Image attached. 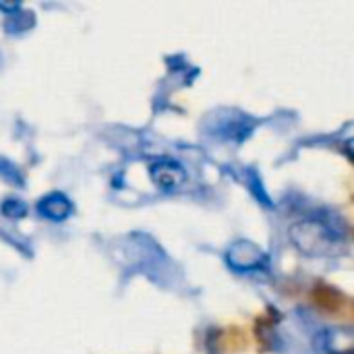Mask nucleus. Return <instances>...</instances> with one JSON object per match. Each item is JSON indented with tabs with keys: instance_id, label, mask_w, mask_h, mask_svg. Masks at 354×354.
<instances>
[{
	"instance_id": "obj_1",
	"label": "nucleus",
	"mask_w": 354,
	"mask_h": 354,
	"mask_svg": "<svg viewBox=\"0 0 354 354\" xmlns=\"http://www.w3.org/2000/svg\"><path fill=\"white\" fill-rule=\"evenodd\" d=\"M290 243L307 257H332L340 251L338 232L322 220H301L288 230Z\"/></svg>"
},
{
	"instance_id": "obj_2",
	"label": "nucleus",
	"mask_w": 354,
	"mask_h": 354,
	"mask_svg": "<svg viewBox=\"0 0 354 354\" xmlns=\"http://www.w3.org/2000/svg\"><path fill=\"white\" fill-rule=\"evenodd\" d=\"M224 259L236 272H251V270H259L268 263V253L257 243L243 239L228 247Z\"/></svg>"
},
{
	"instance_id": "obj_3",
	"label": "nucleus",
	"mask_w": 354,
	"mask_h": 354,
	"mask_svg": "<svg viewBox=\"0 0 354 354\" xmlns=\"http://www.w3.org/2000/svg\"><path fill=\"white\" fill-rule=\"evenodd\" d=\"M315 351L322 354H353L354 338L351 328H330L315 336Z\"/></svg>"
},
{
	"instance_id": "obj_4",
	"label": "nucleus",
	"mask_w": 354,
	"mask_h": 354,
	"mask_svg": "<svg viewBox=\"0 0 354 354\" xmlns=\"http://www.w3.org/2000/svg\"><path fill=\"white\" fill-rule=\"evenodd\" d=\"M151 180L162 191H176L187 180V170L174 160H158L149 166Z\"/></svg>"
},
{
	"instance_id": "obj_5",
	"label": "nucleus",
	"mask_w": 354,
	"mask_h": 354,
	"mask_svg": "<svg viewBox=\"0 0 354 354\" xmlns=\"http://www.w3.org/2000/svg\"><path fill=\"white\" fill-rule=\"evenodd\" d=\"M37 214L52 222H62L73 214V203L64 193H48L37 201Z\"/></svg>"
},
{
	"instance_id": "obj_6",
	"label": "nucleus",
	"mask_w": 354,
	"mask_h": 354,
	"mask_svg": "<svg viewBox=\"0 0 354 354\" xmlns=\"http://www.w3.org/2000/svg\"><path fill=\"white\" fill-rule=\"evenodd\" d=\"M2 214L6 218H12V220H19V218H25L27 216V205L17 199V197H8L4 203H2Z\"/></svg>"
},
{
	"instance_id": "obj_7",
	"label": "nucleus",
	"mask_w": 354,
	"mask_h": 354,
	"mask_svg": "<svg viewBox=\"0 0 354 354\" xmlns=\"http://www.w3.org/2000/svg\"><path fill=\"white\" fill-rule=\"evenodd\" d=\"M0 176L6 178V180H10L12 185H23V178H21L19 168L12 166V164L6 162V160H0Z\"/></svg>"
}]
</instances>
